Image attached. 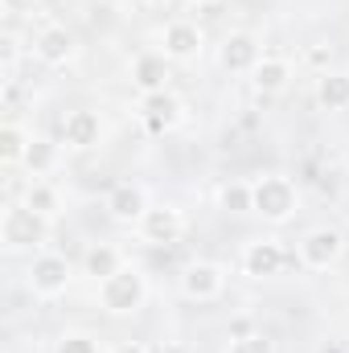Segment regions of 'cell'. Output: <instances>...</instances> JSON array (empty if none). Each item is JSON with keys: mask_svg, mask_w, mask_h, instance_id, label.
Returning a JSON list of instances; mask_svg holds the SVG:
<instances>
[{"mask_svg": "<svg viewBox=\"0 0 349 353\" xmlns=\"http://www.w3.org/2000/svg\"><path fill=\"white\" fill-rule=\"evenodd\" d=\"M54 165H58V144L54 140H33L29 152H25V169L33 176H46Z\"/></svg>", "mask_w": 349, "mask_h": 353, "instance_id": "obj_22", "label": "cell"}, {"mask_svg": "<svg viewBox=\"0 0 349 353\" xmlns=\"http://www.w3.org/2000/svg\"><path fill=\"white\" fill-rule=\"evenodd\" d=\"M83 267H87V275L90 279H107V275H115L119 267H128L123 263V251L119 247H111V243H99V247H90L87 255H83Z\"/></svg>", "mask_w": 349, "mask_h": 353, "instance_id": "obj_18", "label": "cell"}, {"mask_svg": "<svg viewBox=\"0 0 349 353\" xmlns=\"http://www.w3.org/2000/svg\"><path fill=\"white\" fill-rule=\"evenodd\" d=\"M329 58H333V54H329V46H317V50H308V62H312V66H321V70L329 66Z\"/></svg>", "mask_w": 349, "mask_h": 353, "instance_id": "obj_27", "label": "cell"}, {"mask_svg": "<svg viewBox=\"0 0 349 353\" xmlns=\"http://www.w3.org/2000/svg\"><path fill=\"white\" fill-rule=\"evenodd\" d=\"M189 4H214V0H189Z\"/></svg>", "mask_w": 349, "mask_h": 353, "instance_id": "obj_30", "label": "cell"}, {"mask_svg": "<svg viewBox=\"0 0 349 353\" xmlns=\"http://www.w3.org/2000/svg\"><path fill=\"white\" fill-rule=\"evenodd\" d=\"M144 296H148V283H144V275H140L136 267H119L115 275H107V279L99 283V304H103V312H111V316L136 312V308L144 304Z\"/></svg>", "mask_w": 349, "mask_h": 353, "instance_id": "obj_2", "label": "cell"}, {"mask_svg": "<svg viewBox=\"0 0 349 353\" xmlns=\"http://www.w3.org/2000/svg\"><path fill=\"white\" fill-rule=\"evenodd\" d=\"M33 54H37L46 66H66V62H74L79 41H74V33H70L66 25H46V29L33 37Z\"/></svg>", "mask_w": 349, "mask_h": 353, "instance_id": "obj_7", "label": "cell"}, {"mask_svg": "<svg viewBox=\"0 0 349 353\" xmlns=\"http://www.w3.org/2000/svg\"><path fill=\"white\" fill-rule=\"evenodd\" d=\"M226 353H271V341L255 333V337H243V341H230V350Z\"/></svg>", "mask_w": 349, "mask_h": 353, "instance_id": "obj_24", "label": "cell"}, {"mask_svg": "<svg viewBox=\"0 0 349 353\" xmlns=\"http://www.w3.org/2000/svg\"><path fill=\"white\" fill-rule=\"evenodd\" d=\"M103 210H107L115 222H140V218L148 214V197H144V189H140V185L123 181V185H115V189L107 193Z\"/></svg>", "mask_w": 349, "mask_h": 353, "instance_id": "obj_14", "label": "cell"}, {"mask_svg": "<svg viewBox=\"0 0 349 353\" xmlns=\"http://www.w3.org/2000/svg\"><path fill=\"white\" fill-rule=\"evenodd\" d=\"M321 353H346V350H341V345H325Z\"/></svg>", "mask_w": 349, "mask_h": 353, "instance_id": "obj_29", "label": "cell"}, {"mask_svg": "<svg viewBox=\"0 0 349 353\" xmlns=\"http://www.w3.org/2000/svg\"><path fill=\"white\" fill-rule=\"evenodd\" d=\"M201 29L193 25V21H173L169 29H165V37H161V46H165V58L169 62H193L197 54H201Z\"/></svg>", "mask_w": 349, "mask_h": 353, "instance_id": "obj_13", "label": "cell"}, {"mask_svg": "<svg viewBox=\"0 0 349 353\" xmlns=\"http://www.w3.org/2000/svg\"><path fill=\"white\" fill-rule=\"evenodd\" d=\"M346 161H349V152H346Z\"/></svg>", "mask_w": 349, "mask_h": 353, "instance_id": "obj_33", "label": "cell"}, {"mask_svg": "<svg viewBox=\"0 0 349 353\" xmlns=\"http://www.w3.org/2000/svg\"><path fill=\"white\" fill-rule=\"evenodd\" d=\"M226 337H230V341L255 337V321H251V316H235V321H230V329H226Z\"/></svg>", "mask_w": 349, "mask_h": 353, "instance_id": "obj_25", "label": "cell"}, {"mask_svg": "<svg viewBox=\"0 0 349 353\" xmlns=\"http://www.w3.org/2000/svg\"><path fill=\"white\" fill-rule=\"evenodd\" d=\"M140 119L152 132H169L181 123V99L173 90H157V94H140Z\"/></svg>", "mask_w": 349, "mask_h": 353, "instance_id": "obj_12", "label": "cell"}, {"mask_svg": "<svg viewBox=\"0 0 349 353\" xmlns=\"http://www.w3.org/2000/svg\"><path fill=\"white\" fill-rule=\"evenodd\" d=\"M29 292L33 296H41V300H54V296H62L66 292V283H70V263H66V255H54V251H41V255H33V263H29Z\"/></svg>", "mask_w": 349, "mask_h": 353, "instance_id": "obj_4", "label": "cell"}, {"mask_svg": "<svg viewBox=\"0 0 349 353\" xmlns=\"http://www.w3.org/2000/svg\"><path fill=\"white\" fill-rule=\"evenodd\" d=\"M12 74H17V41L4 37V83H17Z\"/></svg>", "mask_w": 349, "mask_h": 353, "instance_id": "obj_26", "label": "cell"}, {"mask_svg": "<svg viewBox=\"0 0 349 353\" xmlns=\"http://www.w3.org/2000/svg\"><path fill=\"white\" fill-rule=\"evenodd\" d=\"M111 353H152V350H148L144 341H119V345H115Z\"/></svg>", "mask_w": 349, "mask_h": 353, "instance_id": "obj_28", "label": "cell"}, {"mask_svg": "<svg viewBox=\"0 0 349 353\" xmlns=\"http://www.w3.org/2000/svg\"><path fill=\"white\" fill-rule=\"evenodd\" d=\"M132 83L140 87V94H157L169 90V58L165 50H144L132 58Z\"/></svg>", "mask_w": 349, "mask_h": 353, "instance_id": "obj_10", "label": "cell"}, {"mask_svg": "<svg viewBox=\"0 0 349 353\" xmlns=\"http://www.w3.org/2000/svg\"><path fill=\"white\" fill-rule=\"evenodd\" d=\"M99 140H103V119H99V111L79 107V111H70V115L62 119V144H66V148L87 152Z\"/></svg>", "mask_w": 349, "mask_h": 353, "instance_id": "obj_9", "label": "cell"}, {"mask_svg": "<svg viewBox=\"0 0 349 353\" xmlns=\"http://www.w3.org/2000/svg\"><path fill=\"white\" fill-rule=\"evenodd\" d=\"M317 103L325 111H346L349 107V74L346 70H325L317 79Z\"/></svg>", "mask_w": 349, "mask_h": 353, "instance_id": "obj_17", "label": "cell"}, {"mask_svg": "<svg viewBox=\"0 0 349 353\" xmlns=\"http://www.w3.org/2000/svg\"><path fill=\"white\" fill-rule=\"evenodd\" d=\"M288 83H292V62L288 58H263L251 70V87L259 94H279V90H288Z\"/></svg>", "mask_w": 349, "mask_h": 353, "instance_id": "obj_16", "label": "cell"}, {"mask_svg": "<svg viewBox=\"0 0 349 353\" xmlns=\"http://www.w3.org/2000/svg\"><path fill=\"white\" fill-rule=\"evenodd\" d=\"M218 58H222V70H230V74H251L263 62V50L251 33H230V37L222 41V54H218Z\"/></svg>", "mask_w": 349, "mask_h": 353, "instance_id": "obj_11", "label": "cell"}, {"mask_svg": "<svg viewBox=\"0 0 349 353\" xmlns=\"http://www.w3.org/2000/svg\"><path fill=\"white\" fill-rule=\"evenodd\" d=\"M300 205V193H296V181L292 176H259L255 181V214H263L267 222H288Z\"/></svg>", "mask_w": 349, "mask_h": 353, "instance_id": "obj_3", "label": "cell"}, {"mask_svg": "<svg viewBox=\"0 0 349 353\" xmlns=\"http://www.w3.org/2000/svg\"><path fill=\"white\" fill-rule=\"evenodd\" d=\"M0 239L8 251H37L50 239V218H41L25 201H8L4 218H0Z\"/></svg>", "mask_w": 349, "mask_h": 353, "instance_id": "obj_1", "label": "cell"}, {"mask_svg": "<svg viewBox=\"0 0 349 353\" xmlns=\"http://www.w3.org/2000/svg\"><path fill=\"white\" fill-rule=\"evenodd\" d=\"M218 205L226 214H255V185L251 181H230L218 193Z\"/></svg>", "mask_w": 349, "mask_h": 353, "instance_id": "obj_21", "label": "cell"}, {"mask_svg": "<svg viewBox=\"0 0 349 353\" xmlns=\"http://www.w3.org/2000/svg\"><path fill=\"white\" fill-rule=\"evenodd\" d=\"M283 263H288V251H283L279 239H255V243L243 247V271L251 279H271V275L283 271Z\"/></svg>", "mask_w": 349, "mask_h": 353, "instance_id": "obj_6", "label": "cell"}, {"mask_svg": "<svg viewBox=\"0 0 349 353\" xmlns=\"http://www.w3.org/2000/svg\"><path fill=\"white\" fill-rule=\"evenodd\" d=\"M341 251H346V234L337 226H317V230H308L300 239V263L312 267V271L333 267L341 259Z\"/></svg>", "mask_w": 349, "mask_h": 353, "instance_id": "obj_5", "label": "cell"}, {"mask_svg": "<svg viewBox=\"0 0 349 353\" xmlns=\"http://www.w3.org/2000/svg\"><path fill=\"white\" fill-rule=\"evenodd\" d=\"M21 201H25L29 210H37L41 218H50V222H54V218H58V210H62V193H58L50 181H33V185L25 189V197H21Z\"/></svg>", "mask_w": 349, "mask_h": 353, "instance_id": "obj_20", "label": "cell"}, {"mask_svg": "<svg viewBox=\"0 0 349 353\" xmlns=\"http://www.w3.org/2000/svg\"><path fill=\"white\" fill-rule=\"evenodd\" d=\"M181 234H185L181 210L161 205V210H148V214L140 218V239L152 243V247H173V243H181Z\"/></svg>", "mask_w": 349, "mask_h": 353, "instance_id": "obj_8", "label": "cell"}, {"mask_svg": "<svg viewBox=\"0 0 349 353\" xmlns=\"http://www.w3.org/2000/svg\"><path fill=\"white\" fill-rule=\"evenodd\" d=\"M222 283H226V275H222V267H214V263H189L185 275H181V292L189 300H201V304L214 300L222 292Z\"/></svg>", "mask_w": 349, "mask_h": 353, "instance_id": "obj_15", "label": "cell"}, {"mask_svg": "<svg viewBox=\"0 0 349 353\" xmlns=\"http://www.w3.org/2000/svg\"><path fill=\"white\" fill-rule=\"evenodd\" d=\"M29 144H33V136H29L25 128H17V123H4V128H0V161H4L8 169H12V165H25Z\"/></svg>", "mask_w": 349, "mask_h": 353, "instance_id": "obj_19", "label": "cell"}, {"mask_svg": "<svg viewBox=\"0 0 349 353\" xmlns=\"http://www.w3.org/2000/svg\"><path fill=\"white\" fill-rule=\"evenodd\" d=\"M148 4H165V0H148Z\"/></svg>", "mask_w": 349, "mask_h": 353, "instance_id": "obj_31", "label": "cell"}, {"mask_svg": "<svg viewBox=\"0 0 349 353\" xmlns=\"http://www.w3.org/2000/svg\"><path fill=\"white\" fill-rule=\"evenodd\" d=\"M54 353H99V345H94V337H87V333H66Z\"/></svg>", "mask_w": 349, "mask_h": 353, "instance_id": "obj_23", "label": "cell"}, {"mask_svg": "<svg viewBox=\"0 0 349 353\" xmlns=\"http://www.w3.org/2000/svg\"><path fill=\"white\" fill-rule=\"evenodd\" d=\"M25 4H33V0H25Z\"/></svg>", "mask_w": 349, "mask_h": 353, "instance_id": "obj_32", "label": "cell"}]
</instances>
